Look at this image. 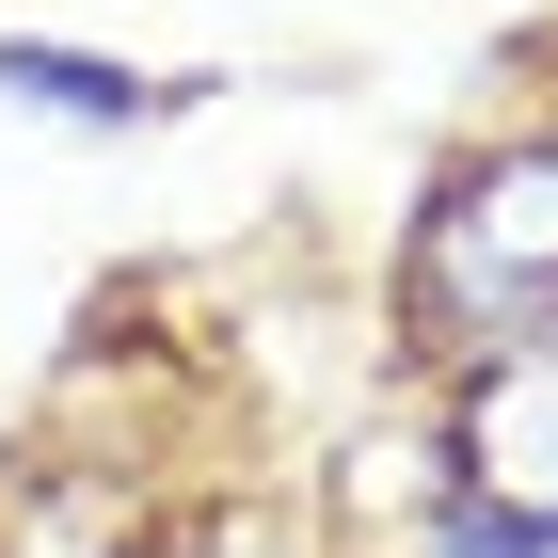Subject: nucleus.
Here are the masks:
<instances>
[{
    "label": "nucleus",
    "instance_id": "1",
    "mask_svg": "<svg viewBox=\"0 0 558 558\" xmlns=\"http://www.w3.org/2000/svg\"><path fill=\"white\" fill-rule=\"evenodd\" d=\"M399 336L430 367H495V351L558 336V129L447 144L399 223Z\"/></svg>",
    "mask_w": 558,
    "mask_h": 558
},
{
    "label": "nucleus",
    "instance_id": "2",
    "mask_svg": "<svg viewBox=\"0 0 558 558\" xmlns=\"http://www.w3.org/2000/svg\"><path fill=\"white\" fill-rule=\"evenodd\" d=\"M447 463H430V495H463V511L526 526V543L558 558V336L495 351V367H447Z\"/></svg>",
    "mask_w": 558,
    "mask_h": 558
},
{
    "label": "nucleus",
    "instance_id": "3",
    "mask_svg": "<svg viewBox=\"0 0 558 558\" xmlns=\"http://www.w3.org/2000/svg\"><path fill=\"white\" fill-rule=\"evenodd\" d=\"M208 81H160V64H112L81 33H0V112H33V129H81V144H144L175 129Z\"/></svg>",
    "mask_w": 558,
    "mask_h": 558
}]
</instances>
